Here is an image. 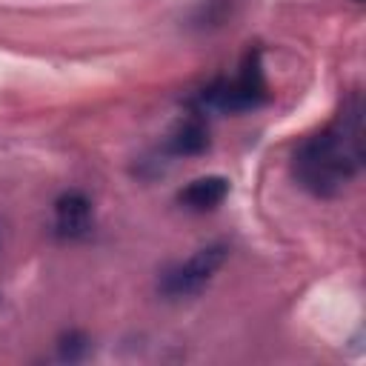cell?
Returning <instances> with one entry per match:
<instances>
[{
  "mask_svg": "<svg viewBox=\"0 0 366 366\" xmlns=\"http://www.w3.org/2000/svg\"><path fill=\"white\" fill-rule=\"evenodd\" d=\"M360 100L357 94H352L326 129H320L297 146L292 157V174L297 186L312 192L315 197L337 194L360 172Z\"/></svg>",
  "mask_w": 366,
  "mask_h": 366,
  "instance_id": "obj_1",
  "label": "cell"
},
{
  "mask_svg": "<svg viewBox=\"0 0 366 366\" xmlns=\"http://www.w3.org/2000/svg\"><path fill=\"white\" fill-rule=\"evenodd\" d=\"M266 100V80L260 69V51L249 54L240 66V74L232 80H217L203 92V103L220 112H246L257 109Z\"/></svg>",
  "mask_w": 366,
  "mask_h": 366,
  "instance_id": "obj_2",
  "label": "cell"
},
{
  "mask_svg": "<svg viewBox=\"0 0 366 366\" xmlns=\"http://www.w3.org/2000/svg\"><path fill=\"white\" fill-rule=\"evenodd\" d=\"M226 246L223 243H212V246H203L200 252H194L186 263H177L172 266L169 272H163L160 283H157V292L163 297H189V295H197L212 277L214 272L223 266L226 260Z\"/></svg>",
  "mask_w": 366,
  "mask_h": 366,
  "instance_id": "obj_3",
  "label": "cell"
},
{
  "mask_svg": "<svg viewBox=\"0 0 366 366\" xmlns=\"http://www.w3.org/2000/svg\"><path fill=\"white\" fill-rule=\"evenodd\" d=\"M89 229H92V200H89V194H83L77 189L63 192L54 200V232H57V237L77 240V237H86Z\"/></svg>",
  "mask_w": 366,
  "mask_h": 366,
  "instance_id": "obj_4",
  "label": "cell"
},
{
  "mask_svg": "<svg viewBox=\"0 0 366 366\" xmlns=\"http://www.w3.org/2000/svg\"><path fill=\"white\" fill-rule=\"evenodd\" d=\"M229 194V180L220 174H203L192 183H186L177 192V203L189 212H209L214 206H220Z\"/></svg>",
  "mask_w": 366,
  "mask_h": 366,
  "instance_id": "obj_5",
  "label": "cell"
},
{
  "mask_svg": "<svg viewBox=\"0 0 366 366\" xmlns=\"http://www.w3.org/2000/svg\"><path fill=\"white\" fill-rule=\"evenodd\" d=\"M206 146H209V132H206L203 120H197V117L180 123L177 132L169 137V152L172 154H183V157L200 154Z\"/></svg>",
  "mask_w": 366,
  "mask_h": 366,
  "instance_id": "obj_6",
  "label": "cell"
},
{
  "mask_svg": "<svg viewBox=\"0 0 366 366\" xmlns=\"http://www.w3.org/2000/svg\"><path fill=\"white\" fill-rule=\"evenodd\" d=\"M237 6H240V0H197V6L192 11V26L203 29V31L217 29L234 14Z\"/></svg>",
  "mask_w": 366,
  "mask_h": 366,
  "instance_id": "obj_7",
  "label": "cell"
},
{
  "mask_svg": "<svg viewBox=\"0 0 366 366\" xmlns=\"http://www.w3.org/2000/svg\"><path fill=\"white\" fill-rule=\"evenodd\" d=\"M86 349H89V340L83 335H77V332H71V335H66L60 340V357L63 360H77Z\"/></svg>",
  "mask_w": 366,
  "mask_h": 366,
  "instance_id": "obj_8",
  "label": "cell"
}]
</instances>
